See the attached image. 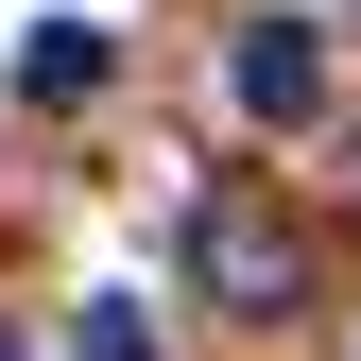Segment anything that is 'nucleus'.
Wrapping results in <instances>:
<instances>
[{
  "label": "nucleus",
  "instance_id": "obj_5",
  "mask_svg": "<svg viewBox=\"0 0 361 361\" xmlns=\"http://www.w3.org/2000/svg\"><path fill=\"white\" fill-rule=\"evenodd\" d=\"M0 361H18V327H0Z\"/></svg>",
  "mask_w": 361,
  "mask_h": 361
},
{
  "label": "nucleus",
  "instance_id": "obj_1",
  "mask_svg": "<svg viewBox=\"0 0 361 361\" xmlns=\"http://www.w3.org/2000/svg\"><path fill=\"white\" fill-rule=\"evenodd\" d=\"M190 293H224V310H258V327H276V310L310 293V241H293L258 190H207V207H190Z\"/></svg>",
  "mask_w": 361,
  "mask_h": 361
},
{
  "label": "nucleus",
  "instance_id": "obj_3",
  "mask_svg": "<svg viewBox=\"0 0 361 361\" xmlns=\"http://www.w3.org/2000/svg\"><path fill=\"white\" fill-rule=\"evenodd\" d=\"M104 69H121V52H104V18H52V35H18V86H35V104H86Z\"/></svg>",
  "mask_w": 361,
  "mask_h": 361
},
{
  "label": "nucleus",
  "instance_id": "obj_4",
  "mask_svg": "<svg viewBox=\"0 0 361 361\" xmlns=\"http://www.w3.org/2000/svg\"><path fill=\"white\" fill-rule=\"evenodd\" d=\"M69 361H155V310H138V293H86V310H69Z\"/></svg>",
  "mask_w": 361,
  "mask_h": 361
},
{
  "label": "nucleus",
  "instance_id": "obj_2",
  "mask_svg": "<svg viewBox=\"0 0 361 361\" xmlns=\"http://www.w3.org/2000/svg\"><path fill=\"white\" fill-rule=\"evenodd\" d=\"M224 86H241V121H258V138H293V121H327V35H310V18H241Z\"/></svg>",
  "mask_w": 361,
  "mask_h": 361
}]
</instances>
